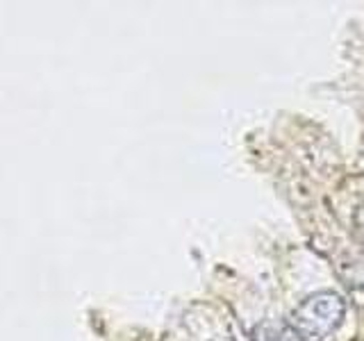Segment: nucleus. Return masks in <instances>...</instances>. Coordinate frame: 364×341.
I'll use <instances>...</instances> for the list:
<instances>
[{"mask_svg": "<svg viewBox=\"0 0 364 341\" xmlns=\"http://www.w3.org/2000/svg\"><path fill=\"white\" fill-rule=\"evenodd\" d=\"M346 303L335 291H316L296 307L289 316V325L303 341H321L335 332L344 321Z\"/></svg>", "mask_w": 364, "mask_h": 341, "instance_id": "f257e3e1", "label": "nucleus"}, {"mask_svg": "<svg viewBox=\"0 0 364 341\" xmlns=\"http://www.w3.org/2000/svg\"><path fill=\"white\" fill-rule=\"evenodd\" d=\"M250 341H303L289 321H259L250 330Z\"/></svg>", "mask_w": 364, "mask_h": 341, "instance_id": "f03ea898", "label": "nucleus"}]
</instances>
